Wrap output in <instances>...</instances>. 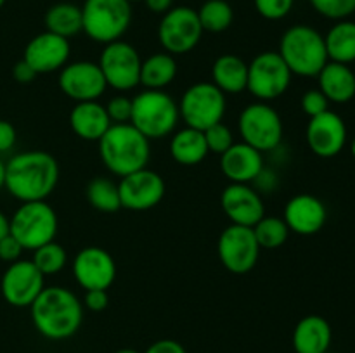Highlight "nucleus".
<instances>
[{
    "label": "nucleus",
    "mask_w": 355,
    "mask_h": 353,
    "mask_svg": "<svg viewBox=\"0 0 355 353\" xmlns=\"http://www.w3.org/2000/svg\"><path fill=\"white\" fill-rule=\"evenodd\" d=\"M170 154H172L173 161L182 166L200 165L210 154L205 134L189 127L173 132L172 138H170Z\"/></svg>",
    "instance_id": "obj_27"
},
{
    "label": "nucleus",
    "mask_w": 355,
    "mask_h": 353,
    "mask_svg": "<svg viewBox=\"0 0 355 353\" xmlns=\"http://www.w3.org/2000/svg\"><path fill=\"white\" fill-rule=\"evenodd\" d=\"M10 234V218L6 213L0 211V239H3L6 235Z\"/></svg>",
    "instance_id": "obj_46"
},
{
    "label": "nucleus",
    "mask_w": 355,
    "mask_h": 353,
    "mask_svg": "<svg viewBox=\"0 0 355 353\" xmlns=\"http://www.w3.org/2000/svg\"><path fill=\"white\" fill-rule=\"evenodd\" d=\"M300 104L304 113L311 118L318 116V114H322L324 111L329 109V100L326 99V96L319 89L307 90V92L302 96Z\"/></svg>",
    "instance_id": "obj_39"
},
{
    "label": "nucleus",
    "mask_w": 355,
    "mask_h": 353,
    "mask_svg": "<svg viewBox=\"0 0 355 353\" xmlns=\"http://www.w3.org/2000/svg\"><path fill=\"white\" fill-rule=\"evenodd\" d=\"M315 12L333 21H342L355 12V0H309Z\"/></svg>",
    "instance_id": "obj_35"
},
{
    "label": "nucleus",
    "mask_w": 355,
    "mask_h": 353,
    "mask_svg": "<svg viewBox=\"0 0 355 353\" xmlns=\"http://www.w3.org/2000/svg\"><path fill=\"white\" fill-rule=\"evenodd\" d=\"M225 107H227L225 93L211 82H200L191 85L182 93L179 114L186 127L205 132L211 125L220 123L225 114Z\"/></svg>",
    "instance_id": "obj_8"
},
{
    "label": "nucleus",
    "mask_w": 355,
    "mask_h": 353,
    "mask_svg": "<svg viewBox=\"0 0 355 353\" xmlns=\"http://www.w3.org/2000/svg\"><path fill=\"white\" fill-rule=\"evenodd\" d=\"M31 262L35 263V266L44 275H55V273H59L66 266L68 253H66V249L61 244H58L55 241H51L47 244L40 246L38 249H35Z\"/></svg>",
    "instance_id": "obj_34"
},
{
    "label": "nucleus",
    "mask_w": 355,
    "mask_h": 353,
    "mask_svg": "<svg viewBox=\"0 0 355 353\" xmlns=\"http://www.w3.org/2000/svg\"><path fill=\"white\" fill-rule=\"evenodd\" d=\"M73 275L85 291L106 289L114 282L116 263L113 256L99 246H87L73 260Z\"/></svg>",
    "instance_id": "obj_17"
},
{
    "label": "nucleus",
    "mask_w": 355,
    "mask_h": 353,
    "mask_svg": "<svg viewBox=\"0 0 355 353\" xmlns=\"http://www.w3.org/2000/svg\"><path fill=\"white\" fill-rule=\"evenodd\" d=\"M144 3L156 14H165L173 7V0H144Z\"/></svg>",
    "instance_id": "obj_45"
},
{
    "label": "nucleus",
    "mask_w": 355,
    "mask_h": 353,
    "mask_svg": "<svg viewBox=\"0 0 355 353\" xmlns=\"http://www.w3.org/2000/svg\"><path fill=\"white\" fill-rule=\"evenodd\" d=\"M58 227V215L47 201L21 203L10 217V235L28 251H35L40 246L54 241Z\"/></svg>",
    "instance_id": "obj_7"
},
{
    "label": "nucleus",
    "mask_w": 355,
    "mask_h": 353,
    "mask_svg": "<svg viewBox=\"0 0 355 353\" xmlns=\"http://www.w3.org/2000/svg\"><path fill=\"white\" fill-rule=\"evenodd\" d=\"M45 28L62 38H71L82 31V9L71 2H59L45 12Z\"/></svg>",
    "instance_id": "obj_30"
},
{
    "label": "nucleus",
    "mask_w": 355,
    "mask_h": 353,
    "mask_svg": "<svg viewBox=\"0 0 355 353\" xmlns=\"http://www.w3.org/2000/svg\"><path fill=\"white\" fill-rule=\"evenodd\" d=\"M307 144L319 158H335L347 144L345 121L329 109L311 118L307 125Z\"/></svg>",
    "instance_id": "obj_19"
},
{
    "label": "nucleus",
    "mask_w": 355,
    "mask_h": 353,
    "mask_svg": "<svg viewBox=\"0 0 355 353\" xmlns=\"http://www.w3.org/2000/svg\"><path fill=\"white\" fill-rule=\"evenodd\" d=\"M220 170L231 183H250L263 173V156L245 142H234L220 156Z\"/></svg>",
    "instance_id": "obj_22"
},
{
    "label": "nucleus",
    "mask_w": 355,
    "mask_h": 353,
    "mask_svg": "<svg viewBox=\"0 0 355 353\" xmlns=\"http://www.w3.org/2000/svg\"><path fill=\"white\" fill-rule=\"evenodd\" d=\"M238 128L243 142L262 154L276 149L283 141V120L269 102L257 100L246 106L239 114Z\"/></svg>",
    "instance_id": "obj_10"
},
{
    "label": "nucleus",
    "mask_w": 355,
    "mask_h": 353,
    "mask_svg": "<svg viewBox=\"0 0 355 353\" xmlns=\"http://www.w3.org/2000/svg\"><path fill=\"white\" fill-rule=\"evenodd\" d=\"M69 125L75 135L83 141L99 142L111 127V120L106 113V107L97 100H87V102H76L69 113Z\"/></svg>",
    "instance_id": "obj_23"
},
{
    "label": "nucleus",
    "mask_w": 355,
    "mask_h": 353,
    "mask_svg": "<svg viewBox=\"0 0 355 353\" xmlns=\"http://www.w3.org/2000/svg\"><path fill=\"white\" fill-rule=\"evenodd\" d=\"M328 210L319 197L312 194L293 196L284 206L283 220L290 232L298 235H314L324 227Z\"/></svg>",
    "instance_id": "obj_21"
},
{
    "label": "nucleus",
    "mask_w": 355,
    "mask_h": 353,
    "mask_svg": "<svg viewBox=\"0 0 355 353\" xmlns=\"http://www.w3.org/2000/svg\"><path fill=\"white\" fill-rule=\"evenodd\" d=\"M127 2H130V3L132 2H144V0H127Z\"/></svg>",
    "instance_id": "obj_51"
},
{
    "label": "nucleus",
    "mask_w": 355,
    "mask_h": 353,
    "mask_svg": "<svg viewBox=\"0 0 355 353\" xmlns=\"http://www.w3.org/2000/svg\"><path fill=\"white\" fill-rule=\"evenodd\" d=\"M319 90L329 102L345 104L355 97V73L349 64L328 61L318 75Z\"/></svg>",
    "instance_id": "obj_25"
},
{
    "label": "nucleus",
    "mask_w": 355,
    "mask_h": 353,
    "mask_svg": "<svg viewBox=\"0 0 355 353\" xmlns=\"http://www.w3.org/2000/svg\"><path fill=\"white\" fill-rule=\"evenodd\" d=\"M45 287V275L31 260H17L9 263L0 280L2 296L10 307H31Z\"/></svg>",
    "instance_id": "obj_14"
},
{
    "label": "nucleus",
    "mask_w": 355,
    "mask_h": 353,
    "mask_svg": "<svg viewBox=\"0 0 355 353\" xmlns=\"http://www.w3.org/2000/svg\"><path fill=\"white\" fill-rule=\"evenodd\" d=\"M144 353H187L186 348L175 339H159L155 341Z\"/></svg>",
    "instance_id": "obj_43"
},
{
    "label": "nucleus",
    "mask_w": 355,
    "mask_h": 353,
    "mask_svg": "<svg viewBox=\"0 0 355 353\" xmlns=\"http://www.w3.org/2000/svg\"><path fill=\"white\" fill-rule=\"evenodd\" d=\"M87 199H89L90 206L103 213H113L121 208L118 183L106 176H97V179L90 180L87 185Z\"/></svg>",
    "instance_id": "obj_31"
},
{
    "label": "nucleus",
    "mask_w": 355,
    "mask_h": 353,
    "mask_svg": "<svg viewBox=\"0 0 355 353\" xmlns=\"http://www.w3.org/2000/svg\"><path fill=\"white\" fill-rule=\"evenodd\" d=\"M132 123L111 125L99 138V156L113 175L125 176L148 166L151 144Z\"/></svg>",
    "instance_id": "obj_3"
},
{
    "label": "nucleus",
    "mask_w": 355,
    "mask_h": 353,
    "mask_svg": "<svg viewBox=\"0 0 355 353\" xmlns=\"http://www.w3.org/2000/svg\"><path fill=\"white\" fill-rule=\"evenodd\" d=\"M23 246L19 244L16 237L12 235H6L3 239H0V260L6 263H14L17 260H21V255H23Z\"/></svg>",
    "instance_id": "obj_40"
},
{
    "label": "nucleus",
    "mask_w": 355,
    "mask_h": 353,
    "mask_svg": "<svg viewBox=\"0 0 355 353\" xmlns=\"http://www.w3.org/2000/svg\"><path fill=\"white\" fill-rule=\"evenodd\" d=\"M97 64L111 89L127 92L141 85L142 59L137 48L128 42L116 40L104 45Z\"/></svg>",
    "instance_id": "obj_11"
},
{
    "label": "nucleus",
    "mask_w": 355,
    "mask_h": 353,
    "mask_svg": "<svg viewBox=\"0 0 355 353\" xmlns=\"http://www.w3.org/2000/svg\"><path fill=\"white\" fill-rule=\"evenodd\" d=\"M12 76L17 83H31L38 76V73L28 64L24 59L17 61L12 68Z\"/></svg>",
    "instance_id": "obj_44"
},
{
    "label": "nucleus",
    "mask_w": 355,
    "mask_h": 353,
    "mask_svg": "<svg viewBox=\"0 0 355 353\" xmlns=\"http://www.w3.org/2000/svg\"><path fill=\"white\" fill-rule=\"evenodd\" d=\"M253 232L259 241L260 249H277L288 241L290 228L281 217H263L253 225Z\"/></svg>",
    "instance_id": "obj_33"
},
{
    "label": "nucleus",
    "mask_w": 355,
    "mask_h": 353,
    "mask_svg": "<svg viewBox=\"0 0 355 353\" xmlns=\"http://www.w3.org/2000/svg\"><path fill=\"white\" fill-rule=\"evenodd\" d=\"M6 187V163L0 159V190Z\"/></svg>",
    "instance_id": "obj_47"
},
{
    "label": "nucleus",
    "mask_w": 355,
    "mask_h": 353,
    "mask_svg": "<svg viewBox=\"0 0 355 353\" xmlns=\"http://www.w3.org/2000/svg\"><path fill=\"white\" fill-rule=\"evenodd\" d=\"M291 78L293 73L290 71L279 52H260L248 64L246 90L260 102H269L286 93L291 85Z\"/></svg>",
    "instance_id": "obj_9"
},
{
    "label": "nucleus",
    "mask_w": 355,
    "mask_h": 353,
    "mask_svg": "<svg viewBox=\"0 0 355 353\" xmlns=\"http://www.w3.org/2000/svg\"><path fill=\"white\" fill-rule=\"evenodd\" d=\"M30 310L35 329L52 341L71 338L83 322L82 301L75 293L61 286L44 287Z\"/></svg>",
    "instance_id": "obj_2"
},
{
    "label": "nucleus",
    "mask_w": 355,
    "mask_h": 353,
    "mask_svg": "<svg viewBox=\"0 0 355 353\" xmlns=\"http://www.w3.org/2000/svg\"><path fill=\"white\" fill-rule=\"evenodd\" d=\"M220 204L234 225L253 227L266 217L262 197L250 183H229L222 192Z\"/></svg>",
    "instance_id": "obj_20"
},
{
    "label": "nucleus",
    "mask_w": 355,
    "mask_h": 353,
    "mask_svg": "<svg viewBox=\"0 0 355 353\" xmlns=\"http://www.w3.org/2000/svg\"><path fill=\"white\" fill-rule=\"evenodd\" d=\"M110 298H107L106 289H92L85 291V298H83V305L92 311H103L107 308Z\"/></svg>",
    "instance_id": "obj_41"
},
{
    "label": "nucleus",
    "mask_w": 355,
    "mask_h": 353,
    "mask_svg": "<svg viewBox=\"0 0 355 353\" xmlns=\"http://www.w3.org/2000/svg\"><path fill=\"white\" fill-rule=\"evenodd\" d=\"M58 182V159L45 151L19 152L6 163V189L21 203L45 201Z\"/></svg>",
    "instance_id": "obj_1"
},
{
    "label": "nucleus",
    "mask_w": 355,
    "mask_h": 353,
    "mask_svg": "<svg viewBox=\"0 0 355 353\" xmlns=\"http://www.w3.org/2000/svg\"><path fill=\"white\" fill-rule=\"evenodd\" d=\"M328 59L350 64L355 61V23L349 19L336 21L324 37Z\"/></svg>",
    "instance_id": "obj_29"
},
{
    "label": "nucleus",
    "mask_w": 355,
    "mask_h": 353,
    "mask_svg": "<svg viewBox=\"0 0 355 353\" xmlns=\"http://www.w3.org/2000/svg\"><path fill=\"white\" fill-rule=\"evenodd\" d=\"M179 120V104L165 90H144L132 99L130 123L149 141L172 135Z\"/></svg>",
    "instance_id": "obj_5"
},
{
    "label": "nucleus",
    "mask_w": 355,
    "mask_h": 353,
    "mask_svg": "<svg viewBox=\"0 0 355 353\" xmlns=\"http://www.w3.org/2000/svg\"><path fill=\"white\" fill-rule=\"evenodd\" d=\"M279 55L293 75L305 78L318 76L329 61L324 37L307 24H295L284 31Z\"/></svg>",
    "instance_id": "obj_4"
},
{
    "label": "nucleus",
    "mask_w": 355,
    "mask_h": 353,
    "mask_svg": "<svg viewBox=\"0 0 355 353\" xmlns=\"http://www.w3.org/2000/svg\"><path fill=\"white\" fill-rule=\"evenodd\" d=\"M350 152H352V156L355 158V137L352 138V144H350Z\"/></svg>",
    "instance_id": "obj_49"
},
{
    "label": "nucleus",
    "mask_w": 355,
    "mask_h": 353,
    "mask_svg": "<svg viewBox=\"0 0 355 353\" xmlns=\"http://www.w3.org/2000/svg\"><path fill=\"white\" fill-rule=\"evenodd\" d=\"M82 31L97 44L121 40L132 23V3L127 0H85Z\"/></svg>",
    "instance_id": "obj_6"
},
{
    "label": "nucleus",
    "mask_w": 355,
    "mask_h": 353,
    "mask_svg": "<svg viewBox=\"0 0 355 353\" xmlns=\"http://www.w3.org/2000/svg\"><path fill=\"white\" fill-rule=\"evenodd\" d=\"M217 253L229 272L243 275L259 262L260 246L252 227L231 224L218 237Z\"/></svg>",
    "instance_id": "obj_13"
},
{
    "label": "nucleus",
    "mask_w": 355,
    "mask_h": 353,
    "mask_svg": "<svg viewBox=\"0 0 355 353\" xmlns=\"http://www.w3.org/2000/svg\"><path fill=\"white\" fill-rule=\"evenodd\" d=\"M253 3L263 19L279 21L291 12L295 0H253Z\"/></svg>",
    "instance_id": "obj_37"
},
{
    "label": "nucleus",
    "mask_w": 355,
    "mask_h": 353,
    "mask_svg": "<svg viewBox=\"0 0 355 353\" xmlns=\"http://www.w3.org/2000/svg\"><path fill=\"white\" fill-rule=\"evenodd\" d=\"M106 113L111 123H130L132 120V99L125 96H116L106 104Z\"/></svg>",
    "instance_id": "obj_38"
},
{
    "label": "nucleus",
    "mask_w": 355,
    "mask_h": 353,
    "mask_svg": "<svg viewBox=\"0 0 355 353\" xmlns=\"http://www.w3.org/2000/svg\"><path fill=\"white\" fill-rule=\"evenodd\" d=\"M118 190H120L121 208L132 211H146L162 203L166 187L163 176L146 166L130 175L121 176Z\"/></svg>",
    "instance_id": "obj_15"
},
{
    "label": "nucleus",
    "mask_w": 355,
    "mask_h": 353,
    "mask_svg": "<svg viewBox=\"0 0 355 353\" xmlns=\"http://www.w3.org/2000/svg\"><path fill=\"white\" fill-rule=\"evenodd\" d=\"M59 89L75 102H87V100H97L103 97L107 83L97 62L76 61L68 62L61 69Z\"/></svg>",
    "instance_id": "obj_16"
},
{
    "label": "nucleus",
    "mask_w": 355,
    "mask_h": 353,
    "mask_svg": "<svg viewBox=\"0 0 355 353\" xmlns=\"http://www.w3.org/2000/svg\"><path fill=\"white\" fill-rule=\"evenodd\" d=\"M205 141H207L208 152H214V154H224L232 144H234V135H232L231 128L227 125L215 123L210 128L203 132Z\"/></svg>",
    "instance_id": "obj_36"
},
{
    "label": "nucleus",
    "mask_w": 355,
    "mask_h": 353,
    "mask_svg": "<svg viewBox=\"0 0 355 353\" xmlns=\"http://www.w3.org/2000/svg\"><path fill=\"white\" fill-rule=\"evenodd\" d=\"M211 83L224 93H241L248 83V64L239 55H218L211 66Z\"/></svg>",
    "instance_id": "obj_26"
},
{
    "label": "nucleus",
    "mask_w": 355,
    "mask_h": 353,
    "mask_svg": "<svg viewBox=\"0 0 355 353\" xmlns=\"http://www.w3.org/2000/svg\"><path fill=\"white\" fill-rule=\"evenodd\" d=\"M196 12L201 28L208 33H222L229 30L234 21V10L225 0H207Z\"/></svg>",
    "instance_id": "obj_32"
},
{
    "label": "nucleus",
    "mask_w": 355,
    "mask_h": 353,
    "mask_svg": "<svg viewBox=\"0 0 355 353\" xmlns=\"http://www.w3.org/2000/svg\"><path fill=\"white\" fill-rule=\"evenodd\" d=\"M16 141L17 134L12 123H9L6 120H0V154L2 152H9L16 145Z\"/></svg>",
    "instance_id": "obj_42"
},
{
    "label": "nucleus",
    "mask_w": 355,
    "mask_h": 353,
    "mask_svg": "<svg viewBox=\"0 0 355 353\" xmlns=\"http://www.w3.org/2000/svg\"><path fill=\"white\" fill-rule=\"evenodd\" d=\"M203 37L198 12L191 7L177 6L163 14L158 26V40L165 52L182 55L193 51Z\"/></svg>",
    "instance_id": "obj_12"
},
{
    "label": "nucleus",
    "mask_w": 355,
    "mask_h": 353,
    "mask_svg": "<svg viewBox=\"0 0 355 353\" xmlns=\"http://www.w3.org/2000/svg\"><path fill=\"white\" fill-rule=\"evenodd\" d=\"M69 55H71V45L68 38L45 30L44 33L28 42L23 59L38 75H44V73L61 71L68 64Z\"/></svg>",
    "instance_id": "obj_18"
},
{
    "label": "nucleus",
    "mask_w": 355,
    "mask_h": 353,
    "mask_svg": "<svg viewBox=\"0 0 355 353\" xmlns=\"http://www.w3.org/2000/svg\"><path fill=\"white\" fill-rule=\"evenodd\" d=\"M177 61L168 52L149 55L141 64V85L146 90H163L175 80Z\"/></svg>",
    "instance_id": "obj_28"
},
{
    "label": "nucleus",
    "mask_w": 355,
    "mask_h": 353,
    "mask_svg": "<svg viewBox=\"0 0 355 353\" xmlns=\"http://www.w3.org/2000/svg\"><path fill=\"white\" fill-rule=\"evenodd\" d=\"M328 353H331V352H328Z\"/></svg>",
    "instance_id": "obj_52"
},
{
    "label": "nucleus",
    "mask_w": 355,
    "mask_h": 353,
    "mask_svg": "<svg viewBox=\"0 0 355 353\" xmlns=\"http://www.w3.org/2000/svg\"><path fill=\"white\" fill-rule=\"evenodd\" d=\"M333 341V329L321 315L300 318L293 331V350L297 353H328Z\"/></svg>",
    "instance_id": "obj_24"
},
{
    "label": "nucleus",
    "mask_w": 355,
    "mask_h": 353,
    "mask_svg": "<svg viewBox=\"0 0 355 353\" xmlns=\"http://www.w3.org/2000/svg\"><path fill=\"white\" fill-rule=\"evenodd\" d=\"M6 2H7V0H0V9H2L3 3H6Z\"/></svg>",
    "instance_id": "obj_50"
},
{
    "label": "nucleus",
    "mask_w": 355,
    "mask_h": 353,
    "mask_svg": "<svg viewBox=\"0 0 355 353\" xmlns=\"http://www.w3.org/2000/svg\"><path fill=\"white\" fill-rule=\"evenodd\" d=\"M114 353H139L137 350H132V348H121V350H118V352H114Z\"/></svg>",
    "instance_id": "obj_48"
}]
</instances>
